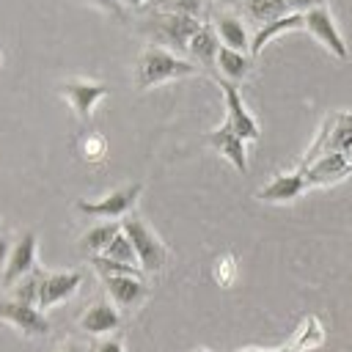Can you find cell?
Wrapping results in <instances>:
<instances>
[{
	"label": "cell",
	"mask_w": 352,
	"mask_h": 352,
	"mask_svg": "<svg viewBox=\"0 0 352 352\" xmlns=\"http://www.w3.org/2000/svg\"><path fill=\"white\" fill-rule=\"evenodd\" d=\"M190 74H198V66L192 60H184L176 52L151 44L140 52V60L135 66V85L151 88L165 80H179V77H190Z\"/></svg>",
	"instance_id": "cell-1"
},
{
	"label": "cell",
	"mask_w": 352,
	"mask_h": 352,
	"mask_svg": "<svg viewBox=\"0 0 352 352\" xmlns=\"http://www.w3.org/2000/svg\"><path fill=\"white\" fill-rule=\"evenodd\" d=\"M322 154H344L352 162V110H338L324 118L316 140L311 143L300 165H308Z\"/></svg>",
	"instance_id": "cell-2"
},
{
	"label": "cell",
	"mask_w": 352,
	"mask_h": 352,
	"mask_svg": "<svg viewBox=\"0 0 352 352\" xmlns=\"http://www.w3.org/2000/svg\"><path fill=\"white\" fill-rule=\"evenodd\" d=\"M121 231L129 236V242L135 245V253H138V264L143 272H160L168 261V248L162 245V239L146 226V220L140 217H124L121 223Z\"/></svg>",
	"instance_id": "cell-3"
},
{
	"label": "cell",
	"mask_w": 352,
	"mask_h": 352,
	"mask_svg": "<svg viewBox=\"0 0 352 352\" xmlns=\"http://www.w3.org/2000/svg\"><path fill=\"white\" fill-rule=\"evenodd\" d=\"M201 19L195 16H187V14H179V11H165L154 19V33L160 41L176 47V50H187L190 47V38L201 30Z\"/></svg>",
	"instance_id": "cell-4"
},
{
	"label": "cell",
	"mask_w": 352,
	"mask_h": 352,
	"mask_svg": "<svg viewBox=\"0 0 352 352\" xmlns=\"http://www.w3.org/2000/svg\"><path fill=\"white\" fill-rule=\"evenodd\" d=\"M140 190H143V184L135 182V184L113 190L110 195H104L99 201H77V209L82 214H94V217H124L140 198Z\"/></svg>",
	"instance_id": "cell-5"
},
{
	"label": "cell",
	"mask_w": 352,
	"mask_h": 352,
	"mask_svg": "<svg viewBox=\"0 0 352 352\" xmlns=\"http://www.w3.org/2000/svg\"><path fill=\"white\" fill-rule=\"evenodd\" d=\"M0 319L8 322L11 327H16L19 333L30 336V338H41L50 333V322L44 316V311H38L36 305H25L16 300H0Z\"/></svg>",
	"instance_id": "cell-6"
},
{
	"label": "cell",
	"mask_w": 352,
	"mask_h": 352,
	"mask_svg": "<svg viewBox=\"0 0 352 352\" xmlns=\"http://www.w3.org/2000/svg\"><path fill=\"white\" fill-rule=\"evenodd\" d=\"M36 270V234L33 231H25L14 245H11V253H8V261L3 267V286L11 289L14 283H19L25 275H30Z\"/></svg>",
	"instance_id": "cell-7"
},
{
	"label": "cell",
	"mask_w": 352,
	"mask_h": 352,
	"mask_svg": "<svg viewBox=\"0 0 352 352\" xmlns=\"http://www.w3.org/2000/svg\"><path fill=\"white\" fill-rule=\"evenodd\" d=\"M217 82H220L223 96H226V110H228L226 124H228L242 140H258V124H256V118L248 113V107H245V102H242V96H239L236 82H228V80H217Z\"/></svg>",
	"instance_id": "cell-8"
},
{
	"label": "cell",
	"mask_w": 352,
	"mask_h": 352,
	"mask_svg": "<svg viewBox=\"0 0 352 352\" xmlns=\"http://www.w3.org/2000/svg\"><path fill=\"white\" fill-rule=\"evenodd\" d=\"M297 170L305 176L308 187H319V184H336V182L346 179L352 173V162L344 154H322L314 162L300 165Z\"/></svg>",
	"instance_id": "cell-9"
},
{
	"label": "cell",
	"mask_w": 352,
	"mask_h": 352,
	"mask_svg": "<svg viewBox=\"0 0 352 352\" xmlns=\"http://www.w3.org/2000/svg\"><path fill=\"white\" fill-rule=\"evenodd\" d=\"M305 30H308L316 41H322V44H324L336 58H341V60H346V58H349V50H346V44H344V38L338 36L336 22H333V16H330L327 6H319V8L305 11Z\"/></svg>",
	"instance_id": "cell-10"
},
{
	"label": "cell",
	"mask_w": 352,
	"mask_h": 352,
	"mask_svg": "<svg viewBox=\"0 0 352 352\" xmlns=\"http://www.w3.org/2000/svg\"><path fill=\"white\" fill-rule=\"evenodd\" d=\"M107 91H110V88H107L104 82H94V80H66V82H60V94L66 96V102L72 104V110H74L82 121L91 118L96 102H99L102 96H107Z\"/></svg>",
	"instance_id": "cell-11"
},
{
	"label": "cell",
	"mask_w": 352,
	"mask_h": 352,
	"mask_svg": "<svg viewBox=\"0 0 352 352\" xmlns=\"http://www.w3.org/2000/svg\"><path fill=\"white\" fill-rule=\"evenodd\" d=\"M80 286H82V272H77V270H69V272H44L41 289H38V311H47V308L69 300Z\"/></svg>",
	"instance_id": "cell-12"
},
{
	"label": "cell",
	"mask_w": 352,
	"mask_h": 352,
	"mask_svg": "<svg viewBox=\"0 0 352 352\" xmlns=\"http://www.w3.org/2000/svg\"><path fill=\"white\" fill-rule=\"evenodd\" d=\"M113 305L124 308V311H132L138 308L146 297H148V286L143 278H132V275H113V278H102Z\"/></svg>",
	"instance_id": "cell-13"
},
{
	"label": "cell",
	"mask_w": 352,
	"mask_h": 352,
	"mask_svg": "<svg viewBox=\"0 0 352 352\" xmlns=\"http://www.w3.org/2000/svg\"><path fill=\"white\" fill-rule=\"evenodd\" d=\"M80 330L88 336H107L121 327V314L110 300H96L82 316H80Z\"/></svg>",
	"instance_id": "cell-14"
},
{
	"label": "cell",
	"mask_w": 352,
	"mask_h": 352,
	"mask_svg": "<svg viewBox=\"0 0 352 352\" xmlns=\"http://www.w3.org/2000/svg\"><path fill=\"white\" fill-rule=\"evenodd\" d=\"M206 143L212 146V148H217L239 173H245L248 170V154H245V140L223 121V126H217V129H212L209 135H206Z\"/></svg>",
	"instance_id": "cell-15"
},
{
	"label": "cell",
	"mask_w": 352,
	"mask_h": 352,
	"mask_svg": "<svg viewBox=\"0 0 352 352\" xmlns=\"http://www.w3.org/2000/svg\"><path fill=\"white\" fill-rule=\"evenodd\" d=\"M302 190H308V182H305V176L300 170H294V173L275 176L270 184H264L256 192V198L258 201H270V204H283V201H294Z\"/></svg>",
	"instance_id": "cell-16"
},
{
	"label": "cell",
	"mask_w": 352,
	"mask_h": 352,
	"mask_svg": "<svg viewBox=\"0 0 352 352\" xmlns=\"http://www.w3.org/2000/svg\"><path fill=\"white\" fill-rule=\"evenodd\" d=\"M322 344H324V330H322L316 316H308L289 344H283L278 349H239V352H308V349H316Z\"/></svg>",
	"instance_id": "cell-17"
},
{
	"label": "cell",
	"mask_w": 352,
	"mask_h": 352,
	"mask_svg": "<svg viewBox=\"0 0 352 352\" xmlns=\"http://www.w3.org/2000/svg\"><path fill=\"white\" fill-rule=\"evenodd\" d=\"M187 52H190L201 66H212V63H217V52H220V36H217V30H214L209 22H204L201 30L190 38Z\"/></svg>",
	"instance_id": "cell-18"
},
{
	"label": "cell",
	"mask_w": 352,
	"mask_h": 352,
	"mask_svg": "<svg viewBox=\"0 0 352 352\" xmlns=\"http://www.w3.org/2000/svg\"><path fill=\"white\" fill-rule=\"evenodd\" d=\"M297 28H305V14H286V16L275 19V22L261 25V28L256 30V36L250 38V52H253V58L264 50L267 41H272L275 36H280V33H286V30H297Z\"/></svg>",
	"instance_id": "cell-19"
},
{
	"label": "cell",
	"mask_w": 352,
	"mask_h": 352,
	"mask_svg": "<svg viewBox=\"0 0 352 352\" xmlns=\"http://www.w3.org/2000/svg\"><path fill=\"white\" fill-rule=\"evenodd\" d=\"M214 30H217L223 47H231V50H236V52H245V50L250 47L248 30H245L242 19L234 16V14H217V16H214Z\"/></svg>",
	"instance_id": "cell-20"
},
{
	"label": "cell",
	"mask_w": 352,
	"mask_h": 352,
	"mask_svg": "<svg viewBox=\"0 0 352 352\" xmlns=\"http://www.w3.org/2000/svg\"><path fill=\"white\" fill-rule=\"evenodd\" d=\"M217 69H220L223 80L239 82V80H245V77L250 74L253 60H250L245 52H236V50H231V47H220V52H217Z\"/></svg>",
	"instance_id": "cell-21"
},
{
	"label": "cell",
	"mask_w": 352,
	"mask_h": 352,
	"mask_svg": "<svg viewBox=\"0 0 352 352\" xmlns=\"http://www.w3.org/2000/svg\"><path fill=\"white\" fill-rule=\"evenodd\" d=\"M242 11L258 22V25H267V22H275L280 16H286L292 8L286 0H242Z\"/></svg>",
	"instance_id": "cell-22"
},
{
	"label": "cell",
	"mask_w": 352,
	"mask_h": 352,
	"mask_svg": "<svg viewBox=\"0 0 352 352\" xmlns=\"http://www.w3.org/2000/svg\"><path fill=\"white\" fill-rule=\"evenodd\" d=\"M118 231H121V223H99V226L88 228V234L82 236V248L94 256H102Z\"/></svg>",
	"instance_id": "cell-23"
},
{
	"label": "cell",
	"mask_w": 352,
	"mask_h": 352,
	"mask_svg": "<svg viewBox=\"0 0 352 352\" xmlns=\"http://www.w3.org/2000/svg\"><path fill=\"white\" fill-rule=\"evenodd\" d=\"M41 278H44V270H33L30 275H25L19 283L11 286V300L16 302H25V305H36L38 308V289H41Z\"/></svg>",
	"instance_id": "cell-24"
},
{
	"label": "cell",
	"mask_w": 352,
	"mask_h": 352,
	"mask_svg": "<svg viewBox=\"0 0 352 352\" xmlns=\"http://www.w3.org/2000/svg\"><path fill=\"white\" fill-rule=\"evenodd\" d=\"M91 267L99 272V278H113V275H132V278H143V270L135 264H124L107 256H91Z\"/></svg>",
	"instance_id": "cell-25"
},
{
	"label": "cell",
	"mask_w": 352,
	"mask_h": 352,
	"mask_svg": "<svg viewBox=\"0 0 352 352\" xmlns=\"http://www.w3.org/2000/svg\"><path fill=\"white\" fill-rule=\"evenodd\" d=\"M102 256H107V258H116V261H124V264H135V267H140V264H138V253H135V245L129 242V236H126L124 231H118V234H116V239L107 245V250H104Z\"/></svg>",
	"instance_id": "cell-26"
},
{
	"label": "cell",
	"mask_w": 352,
	"mask_h": 352,
	"mask_svg": "<svg viewBox=\"0 0 352 352\" xmlns=\"http://www.w3.org/2000/svg\"><path fill=\"white\" fill-rule=\"evenodd\" d=\"M107 151V140L99 135V132H88L80 138V154L88 160V162H99Z\"/></svg>",
	"instance_id": "cell-27"
},
{
	"label": "cell",
	"mask_w": 352,
	"mask_h": 352,
	"mask_svg": "<svg viewBox=\"0 0 352 352\" xmlns=\"http://www.w3.org/2000/svg\"><path fill=\"white\" fill-rule=\"evenodd\" d=\"M234 275H236V261H234V256H220L217 261H214V280L220 283V286H231L234 283Z\"/></svg>",
	"instance_id": "cell-28"
},
{
	"label": "cell",
	"mask_w": 352,
	"mask_h": 352,
	"mask_svg": "<svg viewBox=\"0 0 352 352\" xmlns=\"http://www.w3.org/2000/svg\"><path fill=\"white\" fill-rule=\"evenodd\" d=\"M170 11H179V14H187V16H201L204 11V3L201 0H170Z\"/></svg>",
	"instance_id": "cell-29"
},
{
	"label": "cell",
	"mask_w": 352,
	"mask_h": 352,
	"mask_svg": "<svg viewBox=\"0 0 352 352\" xmlns=\"http://www.w3.org/2000/svg\"><path fill=\"white\" fill-rule=\"evenodd\" d=\"M286 3H289L292 14H305V11H311V8L324 6V0H286Z\"/></svg>",
	"instance_id": "cell-30"
},
{
	"label": "cell",
	"mask_w": 352,
	"mask_h": 352,
	"mask_svg": "<svg viewBox=\"0 0 352 352\" xmlns=\"http://www.w3.org/2000/svg\"><path fill=\"white\" fill-rule=\"evenodd\" d=\"M94 352H124V344L118 338H104L94 346Z\"/></svg>",
	"instance_id": "cell-31"
},
{
	"label": "cell",
	"mask_w": 352,
	"mask_h": 352,
	"mask_svg": "<svg viewBox=\"0 0 352 352\" xmlns=\"http://www.w3.org/2000/svg\"><path fill=\"white\" fill-rule=\"evenodd\" d=\"M94 6H99V8H104V11H110L113 16H124V8H121V0H91Z\"/></svg>",
	"instance_id": "cell-32"
},
{
	"label": "cell",
	"mask_w": 352,
	"mask_h": 352,
	"mask_svg": "<svg viewBox=\"0 0 352 352\" xmlns=\"http://www.w3.org/2000/svg\"><path fill=\"white\" fill-rule=\"evenodd\" d=\"M8 253H11V245H8V239H6V236H0V267H6Z\"/></svg>",
	"instance_id": "cell-33"
},
{
	"label": "cell",
	"mask_w": 352,
	"mask_h": 352,
	"mask_svg": "<svg viewBox=\"0 0 352 352\" xmlns=\"http://www.w3.org/2000/svg\"><path fill=\"white\" fill-rule=\"evenodd\" d=\"M58 352H85V349H82L80 344H74V341H69V344H66L63 349H58Z\"/></svg>",
	"instance_id": "cell-34"
},
{
	"label": "cell",
	"mask_w": 352,
	"mask_h": 352,
	"mask_svg": "<svg viewBox=\"0 0 352 352\" xmlns=\"http://www.w3.org/2000/svg\"><path fill=\"white\" fill-rule=\"evenodd\" d=\"M217 3H220V6H228V8H231V6H239V0H217Z\"/></svg>",
	"instance_id": "cell-35"
},
{
	"label": "cell",
	"mask_w": 352,
	"mask_h": 352,
	"mask_svg": "<svg viewBox=\"0 0 352 352\" xmlns=\"http://www.w3.org/2000/svg\"><path fill=\"white\" fill-rule=\"evenodd\" d=\"M124 3H126V6H143L146 0H124Z\"/></svg>",
	"instance_id": "cell-36"
},
{
	"label": "cell",
	"mask_w": 352,
	"mask_h": 352,
	"mask_svg": "<svg viewBox=\"0 0 352 352\" xmlns=\"http://www.w3.org/2000/svg\"><path fill=\"white\" fill-rule=\"evenodd\" d=\"M198 352H209V349H198Z\"/></svg>",
	"instance_id": "cell-37"
}]
</instances>
